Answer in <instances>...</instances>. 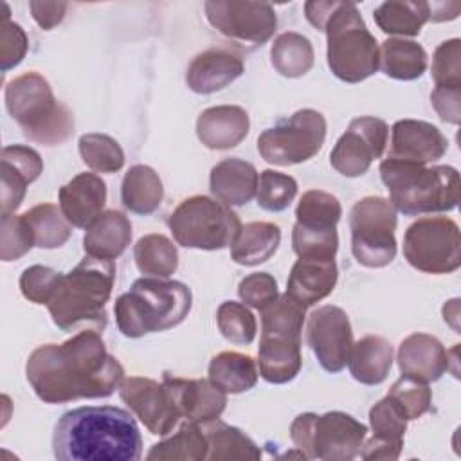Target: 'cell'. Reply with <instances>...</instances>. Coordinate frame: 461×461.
Returning <instances> with one entry per match:
<instances>
[{
	"label": "cell",
	"instance_id": "cell-1",
	"mask_svg": "<svg viewBox=\"0 0 461 461\" xmlns=\"http://www.w3.org/2000/svg\"><path fill=\"white\" fill-rule=\"evenodd\" d=\"M25 376L41 402L67 403L110 396L124 369L95 330H81L61 344L38 346L27 358Z\"/></svg>",
	"mask_w": 461,
	"mask_h": 461
},
{
	"label": "cell",
	"instance_id": "cell-2",
	"mask_svg": "<svg viewBox=\"0 0 461 461\" xmlns=\"http://www.w3.org/2000/svg\"><path fill=\"white\" fill-rule=\"evenodd\" d=\"M59 461H139L142 438L135 418L113 405H88L61 414L52 434Z\"/></svg>",
	"mask_w": 461,
	"mask_h": 461
},
{
	"label": "cell",
	"instance_id": "cell-3",
	"mask_svg": "<svg viewBox=\"0 0 461 461\" xmlns=\"http://www.w3.org/2000/svg\"><path fill=\"white\" fill-rule=\"evenodd\" d=\"M306 20L328 40V67L346 83H360L378 70L380 49L353 2H306Z\"/></svg>",
	"mask_w": 461,
	"mask_h": 461
},
{
	"label": "cell",
	"instance_id": "cell-4",
	"mask_svg": "<svg viewBox=\"0 0 461 461\" xmlns=\"http://www.w3.org/2000/svg\"><path fill=\"white\" fill-rule=\"evenodd\" d=\"M115 281V265L92 256L83 258L68 274H61L56 290L47 304L52 322L72 331L83 322L104 330L106 303Z\"/></svg>",
	"mask_w": 461,
	"mask_h": 461
},
{
	"label": "cell",
	"instance_id": "cell-5",
	"mask_svg": "<svg viewBox=\"0 0 461 461\" xmlns=\"http://www.w3.org/2000/svg\"><path fill=\"white\" fill-rule=\"evenodd\" d=\"M380 178L389 189L391 203L405 216L452 211L459 203L461 182L452 166H427L385 158Z\"/></svg>",
	"mask_w": 461,
	"mask_h": 461
},
{
	"label": "cell",
	"instance_id": "cell-6",
	"mask_svg": "<svg viewBox=\"0 0 461 461\" xmlns=\"http://www.w3.org/2000/svg\"><path fill=\"white\" fill-rule=\"evenodd\" d=\"M191 303V290L184 283L140 277L130 292L117 297L113 306L115 322L124 337L139 339L146 333L178 326L187 317Z\"/></svg>",
	"mask_w": 461,
	"mask_h": 461
},
{
	"label": "cell",
	"instance_id": "cell-7",
	"mask_svg": "<svg viewBox=\"0 0 461 461\" xmlns=\"http://www.w3.org/2000/svg\"><path fill=\"white\" fill-rule=\"evenodd\" d=\"M5 108L23 135L41 146H58L74 133L72 112L56 101L49 81L25 72L5 86Z\"/></svg>",
	"mask_w": 461,
	"mask_h": 461
},
{
	"label": "cell",
	"instance_id": "cell-8",
	"mask_svg": "<svg viewBox=\"0 0 461 461\" xmlns=\"http://www.w3.org/2000/svg\"><path fill=\"white\" fill-rule=\"evenodd\" d=\"M304 310L288 294L277 295L259 310L261 339L258 348L259 375L268 384H286L297 376L303 366L301 331Z\"/></svg>",
	"mask_w": 461,
	"mask_h": 461
},
{
	"label": "cell",
	"instance_id": "cell-9",
	"mask_svg": "<svg viewBox=\"0 0 461 461\" xmlns=\"http://www.w3.org/2000/svg\"><path fill=\"white\" fill-rule=\"evenodd\" d=\"M367 427L353 416L330 411L326 414L303 412L290 425V438L308 459L349 461L358 456Z\"/></svg>",
	"mask_w": 461,
	"mask_h": 461
},
{
	"label": "cell",
	"instance_id": "cell-10",
	"mask_svg": "<svg viewBox=\"0 0 461 461\" xmlns=\"http://www.w3.org/2000/svg\"><path fill=\"white\" fill-rule=\"evenodd\" d=\"M167 225L178 245L200 250L229 247L241 229L238 214L229 205L203 194L182 200Z\"/></svg>",
	"mask_w": 461,
	"mask_h": 461
},
{
	"label": "cell",
	"instance_id": "cell-11",
	"mask_svg": "<svg viewBox=\"0 0 461 461\" xmlns=\"http://www.w3.org/2000/svg\"><path fill=\"white\" fill-rule=\"evenodd\" d=\"M351 252L367 268H382L396 256V209L387 198L366 196L349 212Z\"/></svg>",
	"mask_w": 461,
	"mask_h": 461
},
{
	"label": "cell",
	"instance_id": "cell-12",
	"mask_svg": "<svg viewBox=\"0 0 461 461\" xmlns=\"http://www.w3.org/2000/svg\"><path fill=\"white\" fill-rule=\"evenodd\" d=\"M403 256L425 274H450L461 265V234L454 220L427 216L411 223L403 236Z\"/></svg>",
	"mask_w": 461,
	"mask_h": 461
},
{
	"label": "cell",
	"instance_id": "cell-13",
	"mask_svg": "<svg viewBox=\"0 0 461 461\" xmlns=\"http://www.w3.org/2000/svg\"><path fill=\"white\" fill-rule=\"evenodd\" d=\"M326 137V119L312 108L297 110L292 117L267 128L258 137V151L268 164L294 166L315 157Z\"/></svg>",
	"mask_w": 461,
	"mask_h": 461
},
{
	"label": "cell",
	"instance_id": "cell-14",
	"mask_svg": "<svg viewBox=\"0 0 461 461\" xmlns=\"http://www.w3.org/2000/svg\"><path fill=\"white\" fill-rule=\"evenodd\" d=\"M207 22L225 38L243 45H263L277 27V16L270 4L209 0L203 4Z\"/></svg>",
	"mask_w": 461,
	"mask_h": 461
},
{
	"label": "cell",
	"instance_id": "cell-15",
	"mask_svg": "<svg viewBox=\"0 0 461 461\" xmlns=\"http://www.w3.org/2000/svg\"><path fill=\"white\" fill-rule=\"evenodd\" d=\"M389 128L378 117H357L339 137L330 153L331 167L349 178L364 175L375 158H380L387 144Z\"/></svg>",
	"mask_w": 461,
	"mask_h": 461
},
{
	"label": "cell",
	"instance_id": "cell-16",
	"mask_svg": "<svg viewBox=\"0 0 461 461\" xmlns=\"http://www.w3.org/2000/svg\"><path fill=\"white\" fill-rule=\"evenodd\" d=\"M306 340L324 371H342L348 366L353 346L348 313L333 304L313 310L306 322Z\"/></svg>",
	"mask_w": 461,
	"mask_h": 461
},
{
	"label": "cell",
	"instance_id": "cell-17",
	"mask_svg": "<svg viewBox=\"0 0 461 461\" xmlns=\"http://www.w3.org/2000/svg\"><path fill=\"white\" fill-rule=\"evenodd\" d=\"M119 396L153 436H167L182 418L167 387L153 378H124Z\"/></svg>",
	"mask_w": 461,
	"mask_h": 461
},
{
	"label": "cell",
	"instance_id": "cell-18",
	"mask_svg": "<svg viewBox=\"0 0 461 461\" xmlns=\"http://www.w3.org/2000/svg\"><path fill=\"white\" fill-rule=\"evenodd\" d=\"M447 149L448 140L434 124L416 119H402L391 128V149L387 158L429 166L441 158Z\"/></svg>",
	"mask_w": 461,
	"mask_h": 461
},
{
	"label": "cell",
	"instance_id": "cell-19",
	"mask_svg": "<svg viewBox=\"0 0 461 461\" xmlns=\"http://www.w3.org/2000/svg\"><path fill=\"white\" fill-rule=\"evenodd\" d=\"M162 384L167 387L180 416L187 421L200 425L220 418L225 409L227 394L211 384V380L180 378L164 373Z\"/></svg>",
	"mask_w": 461,
	"mask_h": 461
},
{
	"label": "cell",
	"instance_id": "cell-20",
	"mask_svg": "<svg viewBox=\"0 0 461 461\" xmlns=\"http://www.w3.org/2000/svg\"><path fill=\"white\" fill-rule=\"evenodd\" d=\"M2 184L0 205L2 216L14 214L20 207L27 185L32 184L43 171V162L38 151L23 144H11L2 149Z\"/></svg>",
	"mask_w": 461,
	"mask_h": 461
},
{
	"label": "cell",
	"instance_id": "cell-21",
	"mask_svg": "<svg viewBox=\"0 0 461 461\" xmlns=\"http://www.w3.org/2000/svg\"><path fill=\"white\" fill-rule=\"evenodd\" d=\"M243 70L245 63L240 52L212 47L193 58L185 72V83L196 94H212L229 86Z\"/></svg>",
	"mask_w": 461,
	"mask_h": 461
},
{
	"label": "cell",
	"instance_id": "cell-22",
	"mask_svg": "<svg viewBox=\"0 0 461 461\" xmlns=\"http://www.w3.org/2000/svg\"><path fill=\"white\" fill-rule=\"evenodd\" d=\"M59 209L72 227L86 229L101 214L106 203V184L95 173H79L59 187Z\"/></svg>",
	"mask_w": 461,
	"mask_h": 461
},
{
	"label": "cell",
	"instance_id": "cell-23",
	"mask_svg": "<svg viewBox=\"0 0 461 461\" xmlns=\"http://www.w3.org/2000/svg\"><path fill=\"white\" fill-rule=\"evenodd\" d=\"M398 367L403 376L423 384L436 382L448 369L447 349L432 335L412 333L398 348Z\"/></svg>",
	"mask_w": 461,
	"mask_h": 461
},
{
	"label": "cell",
	"instance_id": "cell-24",
	"mask_svg": "<svg viewBox=\"0 0 461 461\" xmlns=\"http://www.w3.org/2000/svg\"><path fill=\"white\" fill-rule=\"evenodd\" d=\"M249 113L236 104L203 110L196 119V135L209 149H230L249 135Z\"/></svg>",
	"mask_w": 461,
	"mask_h": 461
},
{
	"label": "cell",
	"instance_id": "cell-25",
	"mask_svg": "<svg viewBox=\"0 0 461 461\" xmlns=\"http://www.w3.org/2000/svg\"><path fill=\"white\" fill-rule=\"evenodd\" d=\"M337 277L335 259L299 258L290 270L286 294L303 306H312L333 292Z\"/></svg>",
	"mask_w": 461,
	"mask_h": 461
},
{
	"label": "cell",
	"instance_id": "cell-26",
	"mask_svg": "<svg viewBox=\"0 0 461 461\" xmlns=\"http://www.w3.org/2000/svg\"><path fill=\"white\" fill-rule=\"evenodd\" d=\"M256 167L241 158H223L211 169L209 185L216 200L229 207L249 203L258 191Z\"/></svg>",
	"mask_w": 461,
	"mask_h": 461
},
{
	"label": "cell",
	"instance_id": "cell-27",
	"mask_svg": "<svg viewBox=\"0 0 461 461\" xmlns=\"http://www.w3.org/2000/svg\"><path fill=\"white\" fill-rule=\"evenodd\" d=\"M131 241L130 220L115 209L104 211L90 227H86L83 238V249L86 256L97 259L113 261L119 258Z\"/></svg>",
	"mask_w": 461,
	"mask_h": 461
},
{
	"label": "cell",
	"instance_id": "cell-28",
	"mask_svg": "<svg viewBox=\"0 0 461 461\" xmlns=\"http://www.w3.org/2000/svg\"><path fill=\"white\" fill-rule=\"evenodd\" d=\"M351 376L364 385L382 384L393 366V346L380 335H367L353 342L348 358Z\"/></svg>",
	"mask_w": 461,
	"mask_h": 461
},
{
	"label": "cell",
	"instance_id": "cell-29",
	"mask_svg": "<svg viewBox=\"0 0 461 461\" xmlns=\"http://www.w3.org/2000/svg\"><path fill=\"white\" fill-rule=\"evenodd\" d=\"M281 243V230L272 221H250L241 225L230 243V258L238 265L254 267L268 261Z\"/></svg>",
	"mask_w": 461,
	"mask_h": 461
},
{
	"label": "cell",
	"instance_id": "cell-30",
	"mask_svg": "<svg viewBox=\"0 0 461 461\" xmlns=\"http://www.w3.org/2000/svg\"><path fill=\"white\" fill-rule=\"evenodd\" d=\"M164 198V187L158 173L144 164L128 169L121 184L122 205L135 214H151Z\"/></svg>",
	"mask_w": 461,
	"mask_h": 461
},
{
	"label": "cell",
	"instance_id": "cell-31",
	"mask_svg": "<svg viewBox=\"0 0 461 461\" xmlns=\"http://www.w3.org/2000/svg\"><path fill=\"white\" fill-rule=\"evenodd\" d=\"M209 380L225 394H240L258 382V366L250 355L221 351L209 362Z\"/></svg>",
	"mask_w": 461,
	"mask_h": 461
},
{
	"label": "cell",
	"instance_id": "cell-32",
	"mask_svg": "<svg viewBox=\"0 0 461 461\" xmlns=\"http://www.w3.org/2000/svg\"><path fill=\"white\" fill-rule=\"evenodd\" d=\"M378 68H382L387 77L412 81L421 77L427 70V52L412 40L387 38L380 47Z\"/></svg>",
	"mask_w": 461,
	"mask_h": 461
},
{
	"label": "cell",
	"instance_id": "cell-33",
	"mask_svg": "<svg viewBox=\"0 0 461 461\" xmlns=\"http://www.w3.org/2000/svg\"><path fill=\"white\" fill-rule=\"evenodd\" d=\"M205 438H207V445H209V452H207V459H259L261 457V450L259 447L238 427L227 425L221 420H211L205 423H200Z\"/></svg>",
	"mask_w": 461,
	"mask_h": 461
},
{
	"label": "cell",
	"instance_id": "cell-34",
	"mask_svg": "<svg viewBox=\"0 0 461 461\" xmlns=\"http://www.w3.org/2000/svg\"><path fill=\"white\" fill-rule=\"evenodd\" d=\"M373 18L380 31L398 36H418L429 22V2L391 0L380 4Z\"/></svg>",
	"mask_w": 461,
	"mask_h": 461
},
{
	"label": "cell",
	"instance_id": "cell-35",
	"mask_svg": "<svg viewBox=\"0 0 461 461\" xmlns=\"http://www.w3.org/2000/svg\"><path fill=\"white\" fill-rule=\"evenodd\" d=\"M207 452H209V445H207V438L202 430V427L198 423L193 421H185L180 425V429L155 443L151 447V450L148 452L146 459L149 461H175V459H182V461H202L207 459Z\"/></svg>",
	"mask_w": 461,
	"mask_h": 461
},
{
	"label": "cell",
	"instance_id": "cell-36",
	"mask_svg": "<svg viewBox=\"0 0 461 461\" xmlns=\"http://www.w3.org/2000/svg\"><path fill=\"white\" fill-rule=\"evenodd\" d=\"M135 265L140 274L167 279L178 267V252L173 241L164 234H146L133 249Z\"/></svg>",
	"mask_w": 461,
	"mask_h": 461
},
{
	"label": "cell",
	"instance_id": "cell-37",
	"mask_svg": "<svg viewBox=\"0 0 461 461\" xmlns=\"http://www.w3.org/2000/svg\"><path fill=\"white\" fill-rule=\"evenodd\" d=\"M270 59L281 76L301 77L313 67V47L306 36L288 31L274 40Z\"/></svg>",
	"mask_w": 461,
	"mask_h": 461
},
{
	"label": "cell",
	"instance_id": "cell-38",
	"mask_svg": "<svg viewBox=\"0 0 461 461\" xmlns=\"http://www.w3.org/2000/svg\"><path fill=\"white\" fill-rule=\"evenodd\" d=\"M23 220L27 221L34 247L40 249H58L70 238V223L63 216L61 209L54 203H40L25 211Z\"/></svg>",
	"mask_w": 461,
	"mask_h": 461
},
{
	"label": "cell",
	"instance_id": "cell-39",
	"mask_svg": "<svg viewBox=\"0 0 461 461\" xmlns=\"http://www.w3.org/2000/svg\"><path fill=\"white\" fill-rule=\"evenodd\" d=\"M342 216L340 202L326 191H306L295 207V223L312 229L337 227Z\"/></svg>",
	"mask_w": 461,
	"mask_h": 461
},
{
	"label": "cell",
	"instance_id": "cell-40",
	"mask_svg": "<svg viewBox=\"0 0 461 461\" xmlns=\"http://www.w3.org/2000/svg\"><path fill=\"white\" fill-rule=\"evenodd\" d=\"M77 144L83 162L97 173H115L124 166V151L110 135L85 133Z\"/></svg>",
	"mask_w": 461,
	"mask_h": 461
},
{
	"label": "cell",
	"instance_id": "cell-41",
	"mask_svg": "<svg viewBox=\"0 0 461 461\" xmlns=\"http://www.w3.org/2000/svg\"><path fill=\"white\" fill-rule=\"evenodd\" d=\"M216 324L220 333L232 344L247 346L254 340L258 324L252 312L243 303L225 301L218 306Z\"/></svg>",
	"mask_w": 461,
	"mask_h": 461
},
{
	"label": "cell",
	"instance_id": "cell-42",
	"mask_svg": "<svg viewBox=\"0 0 461 461\" xmlns=\"http://www.w3.org/2000/svg\"><path fill=\"white\" fill-rule=\"evenodd\" d=\"M407 421L403 409L387 394L369 409V423L375 439L403 447Z\"/></svg>",
	"mask_w": 461,
	"mask_h": 461
},
{
	"label": "cell",
	"instance_id": "cell-43",
	"mask_svg": "<svg viewBox=\"0 0 461 461\" xmlns=\"http://www.w3.org/2000/svg\"><path fill=\"white\" fill-rule=\"evenodd\" d=\"M295 194L297 182L294 176L274 169L261 171L256 191V200L261 209L268 212H281L290 207Z\"/></svg>",
	"mask_w": 461,
	"mask_h": 461
},
{
	"label": "cell",
	"instance_id": "cell-44",
	"mask_svg": "<svg viewBox=\"0 0 461 461\" xmlns=\"http://www.w3.org/2000/svg\"><path fill=\"white\" fill-rule=\"evenodd\" d=\"M292 247L297 258L335 259V254L339 249L337 227L312 229V227L295 223L292 230Z\"/></svg>",
	"mask_w": 461,
	"mask_h": 461
},
{
	"label": "cell",
	"instance_id": "cell-45",
	"mask_svg": "<svg viewBox=\"0 0 461 461\" xmlns=\"http://www.w3.org/2000/svg\"><path fill=\"white\" fill-rule=\"evenodd\" d=\"M432 79L436 88L461 90V40L452 38L438 45L432 56Z\"/></svg>",
	"mask_w": 461,
	"mask_h": 461
},
{
	"label": "cell",
	"instance_id": "cell-46",
	"mask_svg": "<svg viewBox=\"0 0 461 461\" xmlns=\"http://www.w3.org/2000/svg\"><path fill=\"white\" fill-rule=\"evenodd\" d=\"M387 396L403 409L407 420H418L432 409V393L429 385L403 375L389 387Z\"/></svg>",
	"mask_w": 461,
	"mask_h": 461
},
{
	"label": "cell",
	"instance_id": "cell-47",
	"mask_svg": "<svg viewBox=\"0 0 461 461\" xmlns=\"http://www.w3.org/2000/svg\"><path fill=\"white\" fill-rule=\"evenodd\" d=\"M34 247V240L31 229L23 216L20 214H7L2 216L0 227V258L2 261H14L20 259Z\"/></svg>",
	"mask_w": 461,
	"mask_h": 461
},
{
	"label": "cell",
	"instance_id": "cell-48",
	"mask_svg": "<svg viewBox=\"0 0 461 461\" xmlns=\"http://www.w3.org/2000/svg\"><path fill=\"white\" fill-rule=\"evenodd\" d=\"M61 274L50 267L32 265L20 276L22 295L34 304H49Z\"/></svg>",
	"mask_w": 461,
	"mask_h": 461
},
{
	"label": "cell",
	"instance_id": "cell-49",
	"mask_svg": "<svg viewBox=\"0 0 461 461\" xmlns=\"http://www.w3.org/2000/svg\"><path fill=\"white\" fill-rule=\"evenodd\" d=\"M27 34L25 31L9 20V9L4 13V20L0 25V67L2 72L16 67L27 52Z\"/></svg>",
	"mask_w": 461,
	"mask_h": 461
},
{
	"label": "cell",
	"instance_id": "cell-50",
	"mask_svg": "<svg viewBox=\"0 0 461 461\" xmlns=\"http://www.w3.org/2000/svg\"><path fill=\"white\" fill-rule=\"evenodd\" d=\"M238 295L247 306L261 310L279 295L277 281L268 272L249 274L240 281Z\"/></svg>",
	"mask_w": 461,
	"mask_h": 461
},
{
	"label": "cell",
	"instance_id": "cell-51",
	"mask_svg": "<svg viewBox=\"0 0 461 461\" xmlns=\"http://www.w3.org/2000/svg\"><path fill=\"white\" fill-rule=\"evenodd\" d=\"M430 103L441 121L457 124L461 117V90L452 88H434L430 94Z\"/></svg>",
	"mask_w": 461,
	"mask_h": 461
},
{
	"label": "cell",
	"instance_id": "cell-52",
	"mask_svg": "<svg viewBox=\"0 0 461 461\" xmlns=\"http://www.w3.org/2000/svg\"><path fill=\"white\" fill-rule=\"evenodd\" d=\"M67 7L65 2H29L32 18L43 31H50L61 23Z\"/></svg>",
	"mask_w": 461,
	"mask_h": 461
},
{
	"label": "cell",
	"instance_id": "cell-53",
	"mask_svg": "<svg viewBox=\"0 0 461 461\" xmlns=\"http://www.w3.org/2000/svg\"><path fill=\"white\" fill-rule=\"evenodd\" d=\"M461 5L457 2H432L429 4V20L432 22H447L454 20L459 14Z\"/></svg>",
	"mask_w": 461,
	"mask_h": 461
},
{
	"label": "cell",
	"instance_id": "cell-54",
	"mask_svg": "<svg viewBox=\"0 0 461 461\" xmlns=\"http://www.w3.org/2000/svg\"><path fill=\"white\" fill-rule=\"evenodd\" d=\"M443 319L448 322L456 331H459L457 321H459V299H452L443 306Z\"/></svg>",
	"mask_w": 461,
	"mask_h": 461
}]
</instances>
